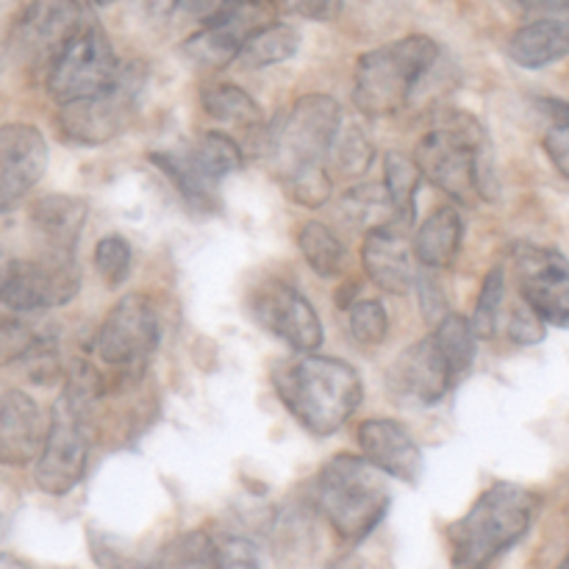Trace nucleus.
<instances>
[{
    "label": "nucleus",
    "mask_w": 569,
    "mask_h": 569,
    "mask_svg": "<svg viewBox=\"0 0 569 569\" xmlns=\"http://www.w3.org/2000/svg\"><path fill=\"white\" fill-rule=\"evenodd\" d=\"M342 122V109L328 94H306L295 100L292 109L270 131V161L281 178L289 200L317 209L331 198L328 148Z\"/></svg>",
    "instance_id": "nucleus-1"
},
{
    "label": "nucleus",
    "mask_w": 569,
    "mask_h": 569,
    "mask_svg": "<svg viewBox=\"0 0 569 569\" xmlns=\"http://www.w3.org/2000/svg\"><path fill=\"white\" fill-rule=\"evenodd\" d=\"M272 387L289 415L315 437L337 433L365 398L361 378L348 361L300 353L272 370Z\"/></svg>",
    "instance_id": "nucleus-2"
},
{
    "label": "nucleus",
    "mask_w": 569,
    "mask_h": 569,
    "mask_svg": "<svg viewBox=\"0 0 569 569\" xmlns=\"http://www.w3.org/2000/svg\"><path fill=\"white\" fill-rule=\"evenodd\" d=\"M415 161L422 178L461 203L498 198L492 144L476 117L453 111L417 142Z\"/></svg>",
    "instance_id": "nucleus-3"
},
{
    "label": "nucleus",
    "mask_w": 569,
    "mask_h": 569,
    "mask_svg": "<svg viewBox=\"0 0 569 569\" xmlns=\"http://www.w3.org/2000/svg\"><path fill=\"white\" fill-rule=\"evenodd\" d=\"M539 498L526 487L498 481L448 528L450 561L456 567H487L515 548L537 520Z\"/></svg>",
    "instance_id": "nucleus-4"
},
{
    "label": "nucleus",
    "mask_w": 569,
    "mask_h": 569,
    "mask_svg": "<svg viewBox=\"0 0 569 569\" xmlns=\"http://www.w3.org/2000/svg\"><path fill=\"white\" fill-rule=\"evenodd\" d=\"M94 395L98 378L89 367H78L67 378L61 398L53 403L33 470V481L44 495L64 498L83 481L89 459V409Z\"/></svg>",
    "instance_id": "nucleus-5"
},
{
    "label": "nucleus",
    "mask_w": 569,
    "mask_h": 569,
    "mask_svg": "<svg viewBox=\"0 0 569 569\" xmlns=\"http://www.w3.org/2000/svg\"><path fill=\"white\" fill-rule=\"evenodd\" d=\"M439 61V44L426 33H411L381 44L359 59L353 76V103L370 120L395 117L411 98L422 78Z\"/></svg>",
    "instance_id": "nucleus-6"
},
{
    "label": "nucleus",
    "mask_w": 569,
    "mask_h": 569,
    "mask_svg": "<svg viewBox=\"0 0 569 569\" xmlns=\"http://www.w3.org/2000/svg\"><path fill=\"white\" fill-rule=\"evenodd\" d=\"M317 503L342 542H361L387 517L392 492L383 472L365 456L339 453L317 478Z\"/></svg>",
    "instance_id": "nucleus-7"
},
{
    "label": "nucleus",
    "mask_w": 569,
    "mask_h": 569,
    "mask_svg": "<svg viewBox=\"0 0 569 569\" xmlns=\"http://www.w3.org/2000/svg\"><path fill=\"white\" fill-rule=\"evenodd\" d=\"M150 161L176 183L181 198L198 211L217 209V187L242 167V148L226 131L198 133L187 148L153 150Z\"/></svg>",
    "instance_id": "nucleus-8"
},
{
    "label": "nucleus",
    "mask_w": 569,
    "mask_h": 569,
    "mask_svg": "<svg viewBox=\"0 0 569 569\" xmlns=\"http://www.w3.org/2000/svg\"><path fill=\"white\" fill-rule=\"evenodd\" d=\"M144 81H148V72L139 61H128V64L120 61L117 76L100 92L61 106V133L70 142L87 144V148L120 137L137 114Z\"/></svg>",
    "instance_id": "nucleus-9"
},
{
    "label": "nucleus",
    "mask_w": 569,
    "mask_h": 569,
    "mask_svg": "<svg viewBox=\"0 0 569 569\" xmlns=\"http://www.w3.org/2000/svg\"><path fill=\"white\" fill-rule=\"evenodd\" d=\"M117 67H120V59L114 56L109 37H106L98 22L89 20L53 56L44 83H48L50 98L64 106L100 92L117 76Z\"/></svg>",
    "instance_id": "nucleus-10"
},
{
    "label": "nucleus",
    "mask_w": 569,
    "mask_h": 569,
    "mask_svg": "<svg viewBox=\"0 0 569 569\" xmlns=\"http://www.w3.org/2000/svg\"><path fill=\"white\" fill-rule=\"evenodd\" d=\"M81 289V276L67 253H42L39 259H14L0 292V303L17 315L67 306Z\"/></svg>",
    "instance_id": "nucleus-11"
},
{
    "label": "nucleus",
    "mask_w": 569,
    "mask_h": 569,
    "mask_svg": "<svg viewBox=\"0 0 569 569\" xmlns=\"http://www.w3.org/2000/svg\"><path fill=\"white\" fill-rule=\"evenodd\" d=\"M272 20H278L272 0H231L183 42V53L206 70H222L237 61L239 48Z\"/></svg>",
    "instance_id": "nucleus-12"
},
{
    "label": "nucleus",
    "mask_w": 569,
    "mask_h": 569,
    "mask_svg": "<svg viewBox=\"0 0 569 569\" xmlns=\"http://www.w3.org/2000/svg\"><path fill=\"white\" fill-rule=\"evenodd\" d=\"M159 339L161 328L153 303L148 295L131 292L106 315L94 348L109 367H142L156 353Z\"/></svg>",
    "instance_id": "nucleus-13"
},
{
    "label": "nucleus",
    "mask_w": 569,
    "mask_h": 569,
    "mask_svg": "<svg viewBox=\"0 0 569 569\" xmlns=\"http://www.w3.org/2000/svg\"><path fill=\"white\" fill-rule=\"evenodd\" d=\"M256 322L295 353H315L322 345V322L306 295L287 281H264L250 298Z\"/></svg>",
    "instance_id": "nucleus-14"
},
{
    "label": "nucleus",
    "mask_w": 569,
    "mask_h": 569,
    "mask_svg": "<svg viewBox=\"0 0 569 569\" xmlns=\"http://www.w3.org/2000/svg\"><path fill=\"white\" fill-rule=\"evenodd\" d=\"M520 295L548 326L569 328V259L553 248L520 244L515 250Z\"/></svg>",
    "instance_id": "nucleus-15"
},
{
    "label": "nucleus",
    "mask_w": 569,
    "mask_h": 569,
    "mask_svg": "<svg viewBox=\"0 0 569 569\" xmlns=\"http://www.w3.org/2000/svg\"><path fill=\"white\" fill-rule=\"evenodd\" d=\"M87 22L81 0H33L14 26L11 42L22 59L48 67Z\"/></svg>",
    "instance_id": "nucleus-16"
},
{
    "label": "nucleus",
    "mask_w": 569,
    "mask_h": 569,
    "mask_svg": "<svg viewBox=\"0 0 569 569\" xmlns=\"http://www.w3.org/2000/svg\"><path fill=\"white\" fill-rule=\"evenodd\" d=\"M48 142L28 122L0 126V211L20 203L48 170Z\"/></svg>",
    "instance_id": "nucleus-17"
},
{
    "label": "nucleus",
    "mask_w": 569,
    "mask_h": 569,
    "mask_svg": "<svg viewBox=\"0 0 569 569\" xmlns=\"http://www.w3.org/2000/svg\"><path fill=\"white\" fill-rule=\"evenodd\" d=\"M456 381L459 378L453 376L445 356L439 353L431 333L426 339H420V342L411 345L409 350H403V356L389 370L392 395L420 406L439 403L453 389Z\"/></svg>",
    "instance_id": "nucleus-18"
},
{
    "label": "nucleus",
    "mask_w": 569,
    "mask_h": 569,
    "mask_svg": "<svg viewBox=\"0 0 569 569\" xmlns=\"http://www.w3.org/2000/svg\"><path fill=\"white\" fill-rule=\"evenodd\" d=\"M359 445L365 459L383 476L403 483H417L422 478V450L406 426L387 417H376L359 426Z\"/></svg>",
    "instance_id": "nucleus-19"
},
{
    "label": "nucleus",
    "mask_w": 569,
    "mask_h": 569,
    "mask_svg": "<svg viewBox=\"0 0 569 569\" xmlns=\"http://www.w3.org/2000/svg\"><path fill=\"white\" fill-rule=\"evenodd\" d=\"M44 431L48 426L31 395L9 389L0 398V465L26 467L37 461Z\"/></svg>",
    "instance_id": "nucleus-20"
},
{
    "label": "nucleus",
    "mask_w": 569,
    "mask_h": 569,
    "mask_svg": "<svg viewBox=\"0 0 569 569\" xmlns=\"http://www.w3.org/2000/svg\"><path fill=\"white\" fill-rule=\"evenodd\" d=\"M361 264L367 278L389 295H409L417 287L415 248L395 228L367 231L361 244Z\"/></svg>",
    "instance_id": "nucleus-21"
},
{
    "label": "nucleus",
    "mask_w": 569,
    "mask_h": 569,
    "mask_svg": "<svg viewBox=\"0 0 569 569\" xmlns=\"http://www.w3.org/2000/svg\"><path fill=\"white\" fill-rule=\"evenodd\" d=\"M87 203L76 194H44L31 206V231L44 253L72 256L78 237L87 226Z\"/></svg>",
    "instance_id": "nucleus-22"
},
{
    "label": "nucleus",
    "mask_w": 569,
    "mask_h": 569,
    "mask_svg": "<svg viewBox=\"0 0 569 569\" xmlns=\"http://www.w3.org/2000/svg\"><path fill=\"white\" fill-rule=\"evenodd\" d=\"M506 53L517 67L542 70L569 56V20L565 17H539L511 33Z\"/></svg>",
    "instance_id": "nucleus-23"
},
{
    "label": "nucleus",
    "mask_w": 569,
    "mask_h": 569,
    "mask_svg": "<svg viewBox=\"0 0 569 569\" xmlns=\"http://www.w3.org/2000/svg\"><path fill=\"white\" fill-rule=\"evenodd\" d=\"M461 239H465V220H461L459 209L439 206L417 228L415 244H411L417 264L428 267V270H442V267L453 264Z\"/></svg>",
    "instance_id": "nucleus-24"
},
{
    "label": "nucleus",
    "mask_w": 569,
    "mask_h": 569,
    "mask_svg": "<svg viewBox=\"0 0 569 569\" xmlns=\"http://www.w3.org/2000/svg\"><path fill=\"white\" fill-rule=\"evenodd\" d=\"M203 111L214 122L228 128H242V131H259L264 128V111L261 106L233 83H211L200 92Z\"/></svg>",
    "instance_id": "nucleus-25"
},
{
    "label": "nucleus",
    "mask_w": 569,
    "mask_h": 569,
    "mask_svg": "<svg viewBox=\"0 0 569 569\" xmlns=\"http://www.w3.org/2000/svg\"><path fill=\"white\" fill-rule=\"evenodd\" d=\"M300 50V33L287 22H267L264 28L253 33L248 42L239 48L237 64L244 70H264V67L283 64V61L295 59Z\"/></svg>",
    "instance_id": "nucleus-26"
},
{
    "label": "nucleus",
    "mask_w": 569,
    "mask_h": 569,
    "mask_svg": "<svg viewBox=\"0 0 569 569\" xmlns=\"http://www.w3.org/2000/svg\"><path fill=\"white\" fill-rule=\"evenodd\" d=\"M422 172L415 156L389 153L383 159V189L392 203L395 226H409L417 214V192H420Z\"/></svg>",
    "instance_id": "nucleus-27"
},
{
    "label": "nucleus",
    "mask_w": 569,
    "mask_h": 569,
    "mask_svg": "<svg viewBox=\"0 0 569 569\" xmlns=\"http://www.w3.org/2000/svg\"><path fill=\"white\" fill-rule=\"evenodd\" d=\"M300 253H303L306 264L317 272L320 278H337L342 276L348 267V250H345L342 239L322 222H306L300 228Z\"/></svg>",
    "instance_id": "nucleus-28"
},
{
    "label": "nucleus",
    "mask_w": 569,
    "mask_h": 569,
    "mask_svg": "<svg viewBox=\"0 0 569 569\" xmlns=\"http://www.w3.org/2000/svg\"><path fill=\"white\" fill-rule=\"evenodd\" d=\"M372 159H376V148H372L365 128L353 126V122L350 126L339 122L337 133L331 139V148H328V170L339 172V176L359 178L370 170Z\"/></svg>",
    "instance_id": "nucleus-29"
},
{
    "label": "nucleus",
    "mask_w": 569,
    "mask_h": 569,
    "mask_svg": "<svg viewBox=\"0 0 569 569\" xmlns=\"http://www.w3.org/2000/svg\"><path fill=\"white\" fill-rule=\"evenodd\" d=\"M431 337L433 342H437L439 353L445 356L448 367L453 370V376L456 378L467 376L472 361H476V348H478V337L476 331H472L470 320L461 315H445Z\"/></svg>",
    "instance_id": "nucleus-30"
},
{
    "label": "nucleus",
    "mask_w": 569,
    "mask_h": 569,
    "mask_svg": "<svg viewBox=\"0 0 569 569\" xmlns=\"http://www.w3.org/2000/svg\"><path fill=\"white\" fill-rule=\"evenodd\" d=\"M342 214L353 226L376 231V228H395V211L387 198L383 183H361L345 192Z\"/></svg>",
    "instance_id": "nucleus-31"
},
{
    "label": "nucleus",
    "mask_w": 569,
    "mask_h": 569,
    "mask_svg": "<svg viewBox=\"0 0 569 569\" xmlns=\"http://www.w3.org/2000/svg\"><path fill=\"white\" fill-rule=\"evenodd\" d=\"M503 300H506V272L503 267H495L487 272L478 292L476 311L470 317V326L478 339H492L498 333L500 315H503Z\"/></svg>",
    "instance_id": "nucleus-32"
},
{
    "label": "nucleus",
    "mask_w": 569,
    "mask_h": 569,
    "mask_svg": "<svg viewBox=\"0 0 569 569\" xmlns=\"http://www.w3.org/2000/svg\"><path fill=\"white\" fill-rule=\"evenodd\" d=\"M348 331L361 348H378L389 333V315L381 300H356L348 311Z\"/></svg>",
    "instance_id": "nucleus-33"
},
{
    "label": "nucleus",
    "mask_w": 569,
    "mask_h": 569,
    "mask_svg": "<svg viewBox=\"0 0 569 569\" xmlns=\"http://www.w3.org/2000/svg\"><path fill=\"white\" fill-rule=\"evenodd\" d=\"M92 259H94V270H98V276L103 278L106 287L117 289L126 283L128 272H131L133 250L120 233H109V237H103L98 244H94Z\"/></svg>",
    "instance_id": "nucleus-34"
},
{
    "label": "nucleus",
    "mask_w": 569,
    "mask_h": 569,
    "mask_svg": "<svg viewBox=\"0 0 569 569\" xmlns=\"http://www.w3.org/2000/svg\"><path fill=\"white\" fill-rule=\"evenodd\" d=\"M161 567H214V537L206 531H189L172 539L156 559Z\"/></svg>",
    "instance_id": "nucleus-35"
},
{
    "label": "nucleus",
    "mask_w": 569,
    "mask_h": 569,
    "mask_svg": "<svg viewBox=\"0 0 569 569\" xmlns=\"http://www.w3.org/2000/svg\"><path fill=\"white\" fill-rule=\"evenodd\" d=\"M550 114V128L542 144L550 164L569 181V103L567 100H542Z\"/></svg>",
    "instance_id": "nucleus-36"
},
{
    "label": "nucleus",
    "mask_w": 569,
    "mask_h": 569,
    "mask_svg": "<svg viewBox=\"0 0 569 569\" xmlns=\"http://www.w3.org/2000/svg\"><path fill=\"white\" fill-rule=\"evenodd\" d=\"M506 331H509L511 342L522 345V348H531V345H539L545 339V333H548V322H545L542 317L526 303V300H520V303L511 309Z\"/></svg>",
    "instance_id": "nucleus-37"
},
{
    "label": "nucleus",
    "mask_w": 569,
    "mask_h": 569,
    "mask_svg": "<svg viewBox=\"0 0 569 569\" xmlns=\"http://www.w3.org/2000/svg\"><path fill=\"white\" fill-rule=\"evenodd\" d=\"M39 337L26 326V322L17 320H0V365H11V361H20L37 348Z\"/></svg>",
    "instance_id": "nucleus-38"
},
{
    "label": "nucleus",
    "mask_w": 569,
    "mask_h": 569,
    "mask_svg": "<svg viewBox=\"0 0 569 569\" xmlns=\"http://www.w3.org/2000/svg\"><path fill=\"white\" fill-rule=\"evenodd\" d=\"M261 556L244 537H214V567H259Z\"/></svg>",
    "instance_id": "nucleus-39"
},
{
    "label": "nucleus",
    "mask_w": 569,
    "mask_h": 569,
    "mask_svg": "<svg viewBox=\"0 0 569 569\" xmlns=\"http://www.w3.org/2000/svg\"><path fill=\"white\" fill-rule=\"evenodd\" d=\"M511 14L522 20H539V17H565L569 20V0H503Z\"/></svg>",
    "instance_id": "nucleus-40"
},
{
    "label": "nucleus",
    "mask_w": 569,
    "mask_h": 569,
    "mask_svg": "<svg viewBox=\"0 0 569 569\" xmlns=\"http://www.w3.org/2000/svg\"><path fill=\"white\" fill-rule=\"evenodd\" d=\"M283 6L306 20H333L342 11L345 0H283Z\"/></svg>",
    "instance_id": "nucleus-41"
},
{
    "label": "nucleus",
    "mask_w": 569,
    "mask_h": 569,
    "mask_svg": "<svg viewBox=\"0 0 569 569\" xmlns=\"http://www.w3.org/2000/svg\"><path fill=\"white\" fill-rule=\"evenodd\" d=\"M126 6L133 11V14L142 17V20L159 22V20H167V17L181 6V0H126Z\"/></svg>",
    "instance_id": "nucleus-42"
},
{
    "label": "nucleus",
    "mask_w": 569,
    "mask_h": 569,
    "mask_svg": "<svg viewBox=\"0 0 569 569\" xmlns=\"http://www.w3.org/2000/svg\"><path fill=\"white\" fill-rule=\"evenodd\" d=\"M20 567H28V561L14 553H0V569H20Z\"/></svg>",
    "instance_id": "nucleus-43"
},
{
    "label": "nucleus",
    "mask_w": 569,
    "mask_h": 569,
    "mask_svg": "<svg viewBox=\"0 0 569 569\" xmlns=\"http://www.w3.org/2000/svg\"><path fill=\"white\" fill-rule=\"evenodd\" d=\"M11 261H14V259H9V256H6L3 250H0V292H3V287H6V278H9Z\"/></svg>",
    "instance_id": "nucleus-44"
},
{
    "label": "nucleus",
    "mask_w": 569,
    "mask_h": 569,
    "mask_svg": "<svg viewBox=\"0 0 569 569\" xmlns=\"http://www.w3.org/2000/svg\"><path fill=\"white\" fill-rule=\"evenodd\" d=\"M92 3H98V6H109V3H114V0H92Z\"/></svg>",
    "instance_id": "nucleus-45"
},
{
    "label": "nucleus",
    "mask_w": 569,
    "mask_h": 569,
    "mask_svg": "<svg viewBox=\"0 0 569 569\" xmlns=\"http://www.w3.org/2000/svg\"><path fill=\"white\" fill-rule=\"evenodd\" d=\"M561 567H569V556H567V559H565V561H561Z\"/></svg>",
    "instance_id": "nucleus-46"
},
{
    "label": "nucleus",
    "mask_w": 569,
    "mask_h": 569,
    "mask_svg": "<svg viewBox=\"0 0 569 569\" xmlns=\"http://www.w3.org/2000/svg\"><path fill=\"white\" fill-rule=\"evenodd\" d=\"M0 531H3V520H0Z\"/></svg>",
    "instance_id": "nucleus-47"
}]
</instances>
